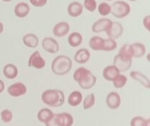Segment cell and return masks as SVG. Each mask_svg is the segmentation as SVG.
<instances>
[{
	"label": "cell",
	"instance_id": "cell-7",
	"mask_svg": "<svg viewBox=\"0 0 150 126\" xmlns=\"http://www.w3.org/2000/svg\"><path fill=\"white\" fill-rule=\"evenodd\" d=\"M43 50L48 53L55 54L59 50V45L55 39L52 37H45L42 41Z\"/></svg>",
	"mask_w": 150,
	"mask_h": 126
},
{
	"label": "cell",
	"instance_id": "cell-21",
	"mask_svg": "<svg viewBox=\"0 0 150 126\" xmlns=\"http://www.w3.org/2000/svg\"><path fill=\"white\" fill-rule=\"evenodd\" d=\"M23 42L25 46L29 48H35L39 44L38 37L34 34H27L23 37Z\"/></svg>",
	"mask_w": 150,
	"mask_h": 126
},
{
	"label": "cell",
	"instance_id": "cell-30",
	"mask_svg": "<svg viewBox=\"0 0 150 126\" xmlns=\"http://www.w3.org/2000/svg\"><path fill=\"white\" fill-rule=\"evenodd\" d=\"M127 78L125 75L124 74H120L115 80H114L112 81L113 85H114V87L116 88H122L123 87L125 86V85L127 84Z\"/></svg>",
	"mask_w": 150,
	"mask_h": 126
},
{
	"label": "cell",
	"instance_id": "cell-8",
	"mask_svg": "<svg viewBox=\"0 0 150 126\" xmlns=\"http://www.w3.org/2000/svg\"><path fill=\"white\" fill-rule=\"evenodd\" d=\"M26 92L27 88L22 83H13L7 88V93L12 97H20L26 94Z\"/></svg>",
	"mask_w": 150,
	"mask_h": 126
},
{
	"label": "cell",
	"instance_id": "cell-18",
	"mask_svg": "<svg viewBox=\"0 0 150 126\" xmlns=\"http://www.w3.org/2000/svg\"><path fill=\"white\" fill-rule=\"evenodd\" d=\"M91 74V71L85 67H79L74 71L73 75V78L74 79L76 83H81L85 79L88 77V76Z\"/></svg>",
	"mask_w": 150,
	"mask_h": 126
},
{
	"label": "cell",
	"instance_id": "cell-38",
	"mask_svg": "<svg viewBox=\"0 0 150 126\" xmlns=\"http://www.w3.org/2000/svg\"><path fill=\"white\" fill-rule=\"evenodd\" d=\"M1 1H4V2H9V1H13V0H1Z\"/></svg>",
	"mask_w": 150,
	"mask_h": 126
},
{
	"label": "cell",
	"instance_id": "cell-15",
	"mask_svg": "<svg viewBox=\"0 0 150 126\" xmlns=\"http://www.w3.org/2000/svg\"><path fill=\"white\" fill-rule=\"evenodd\" d=\"M83 7L79 1H73L67 7V13L73 18H77L83 13Z\"/></svg>",
	"mask_w": 150,
	"mask_h": 126
},
{
	"label": "cell",
	"instance_id": "cell-5",
	"mask_svg": "<svg viewBox=\"0 0 150 126\" xmlns=\"http://www.w3.org/2000/svg\"><path fill=\"white\" fill-rule=\"evenodd\" d=\"M46 65L45 61L42 58L39 51H35L30 55L28 61V66L33 67L37 69H42Z\"/></svg>",
	"mask_w": 150,
	"mask_h": 126
},
{
	"label": "cell",
	"instance_id": "cell-16",
	"mask_svg": "<svg viewBox=\"0 0 150 126\" xmlns=\"http://www.w3.org/2000/svg\"><path fill=\"white\" fill-rule=\"evenodd\" d=\"M130 76L131 78L136 80V82L140 83L141 85L146 88H150V82L149 78L146 75L143 74L142 73L136 71H133L130 73Z\"/></svg>",
	"mask_w": 150,
	"mask_h": 126
},
{
	"label": "cell",
	"instance_id": "cell-19",
	"mask_svg": "<svg viewBox=\"0 0 150 126\" xmlns=\"http://www.w3.org/2000/svg\"><path fill=\"white\" fill-rule=\"evenodd\" d=\"M133 58H142L146 54V47L144 44L136 42L130 45Z\"/></svg>",
	"mask_w": 150,
	"mask_h": 126
},
{
	"label": "cell",
	"instance_id": "cell-4",
	"mask_svg": "<svg viewBox=\"0 0 150 126\" xmlns=\"http://www.w3.org/2000/svg\"><path fill=\"white\" fill-rule=\"evenodd\" d=\"M111 14L117 18H124L130 13V6L124 1H117L111 6Z\"/></svg>",
	"mask_w": 150,
	"mask_h": 126
},
{
	"label": "cell",
	"instance_id": "cell-23",
	"mask_svg": "<svg viewBox=\"0 0 150 126\" xmlns=\"http://www.w3.org/2000/svg\"><path fill=\"white\" fill-rule=\"evenodd\" d=\"M54 116V113L48 108H42L38 112V119L42 123H47Z\"/></svg>",
	"mask_w": 150,
	"mask_h": 126
},
{
	"label": "cell",
	"instance_id": "cell-12",
	"mask_svg": "<svg viewBox=\"0 0 150 126\" xmlns=\"http://www.w3.org/2000/svg\"><path fill=\"white\" fill-rule=\"evenodd\" d=\"M120 74V71L114 65H109L103 71V76L107 81L112 82Z\"/></svg>",
	"mask_w": 150,
	"mask_h": 126
},
{
	"label": "cell",
	"instance_id": "cell-35",
	"mask_svg": "<svg viewBox=\"0 0 150 126\" xmlns=\"http://www.w3.org/2000/svg\"><path fill=\"white\" fill-rule=\"evenodd\" d=\"M143 25L145 29L147 31H149L150 28V15H146L143 20Z\"/></svg>",
	"mask_w": 150,
	"mask_h": 126
},
{
	"label": "cell",
	"instance_id": "cell-9",
	"mask_svg": "<svg viewBox=\"0 0 150 126\" xmlns=\"http://www.w3.org/2000/svg\"><path fill=\"white\" fill-rule=\"evenodd\" d=\"M123 32H124V28L122 25L119 22L115 21L113 22L111 28L106 32V34L110 39H116L122 35Z\"/></svg>",
	"mask_w": 150,
	"mask_h": 126
},
{
	"label": "cell",
	"instance_id": "cell-24",
	"mask_svg": "<svg viewBox=\"0 0 150 126\" xmlns=\"http://www.w3.org/2000/svg\"><path fill=\"white\" fill-rule=\"evenodd\" d=\"M83 42V36L79 32H73L68 36V44L72 48L80 46Z\"/></svg>",
	"mask_w": 150,
	"mask_h": 126
},
{
	"label": "cell",
	"instance_id": "cell-29",
	"mask_svg": "<svg viewBox=\"0 0 150 126\" xmlns=\"http://www.w3.org/2000/svg\"><path fill=\"white\" fill-rule=\"evenodd\" d=\"M95 96L94 93H90L88 96H86L83 102V109L87 110L90 109L95 105Z\"/></svg>",
	"mask_w": 150,
	"mask_h": 126
},
{
	"label": "cell",
	"instance_id": "cell-36",
	"mask_svg": "<svg viewBox=\"0 0 150 126\" xmlns=\"http://www.w3.org/2000/svg\"><path fill=\"white\" fill-rule=\"evenodd\" d=\"M4 88H5V85H4V82L0 79V93H1L4 91Z\"/></svg>",
	"mask_w": 150,
	"mask_h": 126
},
{
	"label": "cell",
	"instance_id": "cell-32",
	"mask_svg": "<svg viewBox=\"0 0 150 126\" xmlns=\"http://www.w3.org/2000/svg\"><path fill=\"white\" fill-rule=\"evenodd\" d=\"M83 7H84V8L89 12L93 13L96 10L98 5L95 0H84Z\"/></svg>",
	"mask_w": 150,
	"mask_h": 126
},
{
	"label": "cell",
	"instance_id": "cell-6",
	"mask_svg": "<svg viewBox=\"0 0 150 126\" xmlns=\"http://www.w3.org/2000/svg\"><path fill=\"white\" fill-rule=\"evenodd\" d=\"M113 21L110 19L103 18L96 20L93 23L92 27V30L94 33H101V32H106L111 28Z\"/></svg>",
	"mask_w": 150,
	"mask_h": 126
},
{
	"label": "cell",
	"instance_id": "cell-2",
	"mask_svg": "<svg viewBox=\"0 0 150 126\" xmlns=\"http://www.w3.org/2000/svg\"><path fill=\"white\" fill-rule=\"evenodd\" d=\"M41 99L45 104L51 107H59L64 104L65 96L62 90L48 89L42 93Z\"/></svg>",
	"mask_w": 150,
	"mask_h": 126
},
{
	"label": "cell",
	"instance_id": "cell-33",
	"mask_svg": "<svg viewBox=\"0 0 150 126\" xmlns=\"http://www.w3.org/2000/svg\"><path fill=\"white\" fill-rule=\"evenodd\" d=\"M13 118V112L9 109H4L1 112V119L5 123H9L12 121Z\"/></svg>",
	"mask_w": 150,
	"mask_h": 126
},
{
	"label": "cell",
	"instance_id": "cell-26",
	"mask_svg": "<svg viewBox=\"0 0 150 126\" xmlns=\"http://www.w3.org/2000/svg\"><path fill=\"white\" fill-rule=\"evenodd\" d=\"M45 126H66L63 114H54L52 118L45 123Z\"/></svg>",
	"mask_w": 150,
	"mask_h": 126
},
{
	"label": "cell",
	"instance_id": "cell-39",
	"mask_svg": "<svg viewBox=\"0 0 150 126\" xmlns=\"http://www.w3.org/2000/svg\"><path fill=\"white\" fill-rule=\"evenodd\" d=\"M129 1H137V0H129Z\"/></svg>",
	"mask_w": 150,
	"mask_h": 126
},
{
	"label": "cell",
	"instance_id": "cell-28",
	"mask_svg": "<svg viewBox=\"0 0 150 126\" xmlns=\"http://www.w3.org/2000/svg\"><path fill=\"white\" fill-rule=\"evenodd\" d=\"M117 48V42L115 39H104V46L103 51L105 52H111Z\"/></svg>",
	"mask_w": 150,
	"mask_h": 126
},
{
	"label": "cell",
	"instance_id": "cell-27",
	"mask_svg": "<svg viewBox=\"0 0 150 126\" xmlns=\"http://www.w3.org/2000/svg\"><path fill=\"white\" fill-rule=\"evenodd\" d=\"M130 126H150V120L141 116H136L130 121Z\"/></svg>",
	"mask_w": 150,
	"mask_h": 126
},
{
	"label": "cell",
	"instance_id": "cell-22",
	"mask_svg": "<svg viewBox=\"0 0 150 126\" xmlns=\"http://www.w3.org/2000/svg\"><path fill=\"white\" fill-rule=\"evenodd\" d=\"M83 100V95L79 90L73 91L68 96V104L71 106H77Z\"/></svg>",
	"mask_w": 150,
	"mask_h": 126
},
{
	"label": "cell",
	"instance_id": "cell-13",
	"mask_svg": "<svg viewBox=\"0 0 150 126\" xmlns=\"http://www.w3.org/2000/svg\"><path fill=\"white\" fill-rule=\"evenodd\" d=\"M91 57L90 52L86 48H81L76 52L74 60L76 63L80 64H84L89 61Z\"/></svg>",
	"mask_w": 150,
	"mask_h": 126
},
{
	"label": "cell",
	"instance_id": "cell-20",
	"mask_svg": "<svg viewBox=\"0 0 150 126\" xmlns=\"http://www.w3.org/2000/svg\"><path fill=\"white\" fill-rule=\"evenodd\" d=\"M89 45L95 51H103L104 46V39L98 36H94L89 39Z\"/></svg>",
	"mask_w": 150,
	"mask_h": 126
},
{
	"label": "cell",
	"instance_id": "cell-1",
	"mask_svg": "<svg viewBox=\"0 0 150 126\" xmlns=\"http://www.w3.org/2000/svg\"><path fill=\"white\" fill-rule=\"evenodd\" d=\"M133 58L130 45L125 44L120 49L119 53L114 57V65L120 70V72L127 71L131 67Z\"/></svg>",
	"mask_w": 150,
	"mask_h": 126
},
{
	"label": "cell",
	"instance_id": "cell-37",
	"mask_svg": "<svg viewBox=\"0 0 150 126\" xmlns=\"http://www.w3.org/2000/svg\"><path fill=\"white\" fill-rule=\"evenodd\" d=\"M3 31H4V26H3V24L1 22H0V34L2 33Z\"/></svg>",
	"mask_w": 150,
	"mask_h": 126
},
{
	"label": "cell",
	"instance_id": "cell-31",
	"mask_svg": "<svg viewBox=\"0 0 150 126\" xmlns=\"http://www.w3.org/2000/svg\"><path fill=\"white\" fill-rule=\"evenodd\" d=\"M98 10L100 15L107 16L111 13V5L106 2H102L98 5Z\"/></svg>",
	"mask_w": 150,
	"mask_h": 126
},
{
	"label": "cell",
	"instance_id": "cell-25",
	"mask_svg": "<svg viewBox=\"0 0 150 126\" xmlns=\"http://www.w3.org/2000/svg\"><path fill=\"white\" fill-rule=\"evenodd\" d=\"M96 82L97 77L91 72V74L88 76L87 78L85 79L83 81L79 83L78 84L83 90H89L95 86V85L96 84Z\"/></svg>",
	"mask_w": 150,
	"mask_h": 126
},
{
	"label": "cell",
	"instance_id": "cell-34",
	"mask_svg": "<svg viewBox=\"0 0 150 126\" xmlns=\"http://www.w3.org/2000/svg\"><path fill=\"white\" fill-rule=\"evenodd\" d=\"M29 2L36 7H42L47 4L48 0H29Z\"/></svg>",
	"mask_w": 150,
	"mask_h": 126
},
{
	"label": "cell",
	"instance_id": "cell-10",
	"mask_svg": "<svg viewBox=\"0 0 150 126\" xmlns=\"http://www.w3.org/2000/svg\"><path fill=\"white\" fill-rule=\"evenodd\" d=\"M70 30V25L65 21L57 23L53 28V34L57 37H63L69 33Z\"/></svg>",
	"mask_w": 150,
	"mask_h": 126
},
{
	"label": "cell",
	"instance_id": "cell-14",
	"mask_svg": "<svg viewBox=\"0 0 150 126\" xmlns=\"http://www.w3.org/2000/svg\"><path fill=\"white\" fill-rule=\"evenodd\" d=\"M30 12V7L26 2H19L14 8V13L19 18L26 17Z\"/></svg>",
	"mask_w": 150,
	"mask_h": 126
},
{
	"label": "cell",
	"instance_id": "cell-17",
	"mask_svg": "<svg viewBox=\"0 0 150 126\" xmlns=\"http://www.w3.org/2000/svg\"><path fill=\"white\" fill-rule=\"evenodd\" d=\"M3 74L7 79L13 80L18 75V69L14 64H7L3 68Z\"/></svg>",
	"mask_w": 150,
	"mask_h": 126
},
{
	"label": "cell",
	"instance_id": "cell-11",
	"mask_svg": "<svg viewBox=\"0 0 150 126\" xmlns=\"http://www.w3.org/2000/svg\"><path fill=\"white\" fill-rule=\"evenodd\" d=\"M106 104L111 109H117L121 105V97L117 92H111L107 95Z\"/></svg>",
	"mask_w": 150,
	"mask_h": 126
},
{
	"label": "cell",
	"instance_id": "cell-40",
	"mask_svg": "<svg viewBox=\"0 0 150 126\" xmlns=\"http://www.w3.org/2000/svg\"><path fill=\"white\" fill-rule=\"evenodd\" d=\"M105 1H113V0H105Z\"/></svg>",
	"mask_w": 150,
	"mask_h": 126
},
{
	"label": "cell",
	"instance_id": "cell-3",
	"mask_svg": "<svg viewBox=\"0 0 150 126\" xmlns=\"http://www.w3.org/2000/svg\"><path fill=\"white\" fill-rule=\"evenodd\" d=\"M73 62L70 58L66 55H58L51 64V70L56 75L63 76L67 74L71 70Z\"/></svg>",
	"mask_w": 150,
	"mask_h": 126
}]
</instances>
